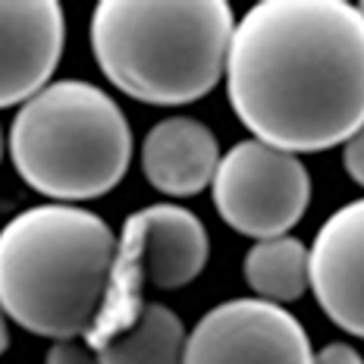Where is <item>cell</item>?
<instances>
[{
	"instance_id": "6da1fadb",
	"label": "cell",
	"mask_w": 364,
	"mask_h": 364,
	"mask_svg": "<svg viewBox=\"0 0 364 364\" xmlns=\"http://www.w3.org/2000/svg\"><path fill=\"white\" fill-rule=\"evenodd\" d=\"M226 91L257 141L289 154L364 126V16L346 0H261L236 22Z\"/></svg>"
},
{
	"instance_id": "7a4b0ae2",
	"label": "cell",
	"mask_w": 364,
	"mask_h": 364,
	"mask_svg": "<svg viewBox=\"0 0 364 364\" xmlns=\"http://www.w3.org/2000/svg\"><path fill=\"white\" fill-rule=\"evenodd\" d=\"M119 257L97 214L38 204L0 230V308L35 336L75 339L97 321Z\"/></svg>"
},
{
	"instance_id": "3957f363",
	"label": "cell",
	"mask_w": 364,
	"mask_h": 364,
	"mask_svg": "<svg viewBox=\"0 0 364 364\" xmlns=\"http://www.w3.org/2000/svg\"><path fill=\"white\" fill-rule=\"evenodd\" d=\"M236 16L226 0H101L91 50L123 95L154 107L204 97L226 73Z\"/></svg>"
},
{
	"instance_id": "277c9868",
	"label": "cell",
	"mask_w": 364,
	"mask_h": 364,
	"mask_svg": "<svg viewBox=\"0 0 364 364\" xmlns=\"http://www.w3.org/2000/svg\"><path fill=\"white\" fill-rule=\"evenodd\" d=\"M10 157L22 182L48 198H101L126 176L132 129L104 88L50 82L13 117Z\"/></svg>"
},
{
	"instance_id": "5b68a950",
	"label": "cell",
	"mask_w": 364,
	"mask_h": 364,
	"mask_svg": "<svg viewBox=\"0 0 364 364\" xmlns=\"http://www.w3.org/2000/svg\"><path fill=\"white\" fill-rule=\"evenodd\" d=\"M210 198L230 230L257 242L279 239L305 217L311 176L289 151L245 139L220 157Z\"/></svg>"
},
{
	"instance_id": "8992f818",
	"label": "cell",
	"mask_w": 364,
	"mask_h": 364,
	"mask_svg": "<svg viewBox=\"0 0 364 364\" xmlns=\"http://www.w3.org/2000/svg\"><path fill=\"white\" fill-rule=\"evenodd\" d=\"M182 364H314L305 327L283 305L230 299L195 323Z\"/></svg>"
},
{
	"instance_id": "52a82bcc",
	"label": "cell",
	"mask_w": 364,
	"mask_h": 364,
	"mask_svg": "<svg viewBox=\"0 0 364 364\" xmlns=\"http://www.w3.org/2000/svg\"><path fill=\"white\" fill-rule=\"evenodd\" d=\"M210 255L208 230L188 208L151 204L126 220L119 239V264L139 283L157 289H182L204 270Z\"/></svg>"
},
{
	"instance_id": "ba28073f",
	"label": "cell",
	"mask_w": 364,
	"mask_h": 364,
	"mask_svg": "<svg viewBox=\"0 0 364 364\" xmlns=\"http://www.w3.org/2000/svg\"><path fill=\"white\" fill-rule=\"evenodd\" d=\"M63 35L66 19L57 0H0V110L48 88Z\"/></svg>"
},
{
	"instance_id": "9c48e42d",
	"label": "cell",
	"mask_w": 364,
	"mask_h": 364,
	"mask_svg": "<svg viewBox=\"0 0 364 364\" xmlns=\"http://www.w3.org/2000/svg\"><path fill=\"white\" fill-rule=\"evenodd\" d=\"M308 252L317 305L339 330L364 339V198L330 214Z\"/></svg>"
},
{
	"instance_id": "30bf717a",
	"label": "cell",
	"mask_w": 364,
	"mask_h": 364,
	"mask_svg": "<svg viewBox=\"0 0 364 364\" xmlns=\"http://www.w3.org/2000/svg\"><path fill=\"white\" fill-rule=\"evenodd\" d=\"M220 145L208 126L195 117H166L151 126L141 145V170L157 192L170 198L198 195L214 182Z\"/></svg>"
},
{
	"instance_id": "8fae6325",
	"label": "cell",
	"mask_w": 364,
	"mask_h": 364,
	"mask_svg": "<svg viewBox=\"0 0 364 364\" xmlns=\"http://www.w3.org/2000/svg\"><path fill=\"white\" fill-rule=\"evenodd\" d=\"M188 333L179 314L164 305H145L123 330L97 343V364H182Z\"/></svg>"
},
{
	"instance_id": "7c38bea8",
	"label": "cell",
	"mask_w": 364,
	"mask_h": 364,
	"mask_svg": "<svg viewBox=\"0 0 364 364\" xmlns=\"http://www.w3.org/2000/svg\"><path fill=\"white\" fill-rule=\"evenodd\" d=\"M245 279L264 301H295L311 289V252L292 236L255 242L245 255Z\"/></svg>"
},
{
	"instance_id": "4fadbf2b",
	"label": "cell",
	"mask_w": 364,
	"mask_h": 364,
	"mask_svg": "<svg viewBox=\"0 0 364 364\" xmlns=\"http://www.w3.org/2000/svg\"><path fill=\"white\" fill-rule=\"evenodd\" d=\"M48 364H97V352H91L88 346L75 343V339H60L50 346Z\"/></svg>"
},
{
	"instance_id": "5bb4252c",
	"label": "cell",
	"mask_w": 364,
	"mask_h": 364,
	"mask_svg": "<svg viewBox=\"0 0 364 364\" xmlns=\"http://www.w3.org/2000/svg\"><path fill=\"white\" fill-rule=\"evenodd\" d=\"M343 166L352 182H358L364 188V126L343 145Z\"/></svg>"
},
{
	"instance_id": "9a60e30c",
	"label": "cell",
	"mask_w": 364,
	"mask_h": 364,
	"mask_svg": "<svg viewBox=\"0 0 364 364\" xmlns=\"http://www.w3.org/2000/svg\"><path fill=\"white\" fill-rule=\"evenodd\" d=\"M314 364H364V358L348 343H330L314 355Z\"/></svg>"
},
{
	"instance_id": "2e32d148",
	"label": "cell",
	"mask_w": 364,
	"mask_h": 364,
	"mask_svg": "<svg viewBox=\"0 0 364 364\" xmlns=\"http://www.w3.org/2000/svg\"><path fill=\"white\" fill-rule=\"evenodd\" d=\"M10 346V333H6V321H4V308H0V355Z\"/></svg>"
},
{
	"instance_id": "e0dca14e",
	"label": "cell",
	"mask_w": 364,
	"mask_h": 364,
	"mask_svg": "<svg viewBox=\"0 0 364 364\" xmlns=\"http://www.w3.org/2000/svg\"><path fill=\"white\" fill-rule=\"evenodd\" d=\"M0 154H4V135H0Z\"/></svg>"
},
{
	"instance_id": "ac0fdd59",
	"label": "cell",
	"mask_w": 364,
	"mask_h": 364,
	"mask_svg": "<svg viewBox=\"0 0 364 364\" xmlns=\"http://www.w3.org/2000/svg\"><path fill=\"white\" fill-rule=\"evenodd\" d=\"M358 10H361V16H364V4H358Z\"/></svg>"
}]
</instances>
